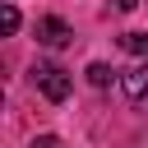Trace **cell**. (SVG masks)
Returning a JSON list of instances; mask_svg holds the SVG:
<instances>
[{"mask_svg": "<svg viewBox=\"0 0 148 148\" xmlns=\"http://www.w3.org/2000/svg\"><path fill=\"white\" fill-rule=\"evenodd\" d=\"M88 83H92V88H106V83H111V69H106L102 60H92V65H88Z\"/></svg>", "mask_w": 148, "mask_h": 148, "instance_id": "5", "label": "cell"}, {"mask_svg": "<svg viewBox=\"0 0 148 148\" xmlns=\"http://www.w3.org/2000/svg\"><path fill=\"white\" fill-rule=\"evenodd\" d=\"M28 148H60V139H56V134H37Z\"/></svg>", "mask_w": 148, "mask_h": 148, "instance_id": "7", "label": "cell"}, {"mask_svg": "<svg viewBox=\"0 0 148 148\" xmlns=\"http://www.w3.org/2000/svg\"><path fill=\"white\" fill-rule=\"evenodd\" d=\"M120 88H125V97H130L134 106H148V69H130V74H120Z\"/></svg>", "mask_w": 148, "mask_h": 148, "instance_id": "3", "label": "cell"}, {"mask_svg": "<svg viewBox=\"0 0 148 148\" xmlns=\"http://www.w3.org/2000/svg\"><path fill=\"white\" fill-rule=\"evenodd\" d=\"M74 32H69V23L65 18H56V14H46V18H37V42L42 46H65Z\"/></svg>", "mask_w": 148, "mask_h": 148, "instance_id": "2", "label": "cell"}, {"mask_svg": "<svg viewBox=\"0 0 148 148\" xmlns=\"http://www.w3.org/2000/svg\"><path fill=\"white\" fill-rule=\"evenodd\" d=\"M32 83H37V92H42L46 102H65V97H69V74H65L60 65H51V60L32 65Z\"/></svg>", "mask_w": 148, "mask_h": 148, "instance_id": "1", "label": "cell"}, {"mask_svg": "<svg viewBox=\"0 0 148 148\" xmlns=\"http://www.w3.org/2000/svg\"><path fill=\"white\" fill-rule=\"evenodd\" d=\"M134 5H139V0H116V9H120V14H130Z\"/></svg>", "mask_w": 148, "mask_h": 148, "instance_id": "8", "label": "cell"}, {"mask_svg": "<svg viewBox=\"0 0 148 148\" xmlns=\"http://www.w3.org/2000/svg\"><path fill=\"white\" fill-rule=\"evenodd\" d=\"M0 23H5V32H14V28H18V9L5 5V9H0Z\"/></svg>", "mask_w": 148, "mask_h": 148, "instance_id": "6", "label": "cell"}, {"mask_svg": "<svg viewBox=\"0 0 148 148\" xmlns=\"http://www.w3.org/2000/svg\"><path fill=\"white\" fill-rule=\"evenodd\" d=\"M120 46H125L130 56H148V32H125Z\"/></svg>", "mask_w": 148, "mask_h": 148, "instance_id": "4", "label": "cell"}]
</instances>
